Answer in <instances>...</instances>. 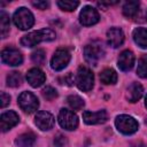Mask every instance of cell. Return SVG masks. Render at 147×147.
Segmentation results:
<instances>
[{"instance_id":"obj_1","label":"cell","mask_w":147,"mask_h":147,"mask_svg":"<svg viewBox=\"0 0 147 147\" xmlns=\"http://www.w3.org/2000/svg\"><path fill=\"white\" fill-rule=\"evenodd\" d=\"M55 39V32L52 29H41L30 32L22 37L21 45L24 47H33L42 41H51Z\"/></svg>"},{"instance_id":"obj_2","label":"cell","mask_w":147,"mask_h":147,"mask_svg":"<svg viewBox=\"0 0 147 147\" xmlns=\"http://www.w3.org/2000/svg\"><path fill=\"white\" fill-rule=\"evenodd\" d=\"M75 83L80 91L88 92L92 90L94 84V75L87 67H79L75 77Z\"/></svg>"},{"instance_id":"obj_3","label":"cell","mask_w":147,"mask_h":147,"mask_svg":"<svg viewBox=\"0 0 147 147\" xmlns=\"http://www.w3.org/2000/svg\"><path fill=\"white\" fill-rule=\"evenodd\" d=\"M13 20H14L15 25L21 30H28V29L32 28V25L34 23V17H33L32 13L24 7L18 8L14 13Z\"/></svg>"},{"instance_id":"obj_4","label":"cell","mask_w":147,"mask_h":147,"mask_svg":"<svg viewBox=\"0 0 147 147\" xmlns=\"http://www.w3.org/2000/svg\"><path fill=\"white\" fill-rule=\"evenodd\" d=\"M115 125H116L117 130L119 132H122L123 134H132L139 127L138 122L132 116H129V115L117 116L115 119Z\"/></svg>"},{"instance_id":"obj_5","label":"cell","mask_w":147,"mask_h":147,"mask_svg":"<svg viewBox=\"0 0 147 147\" xmlns=\"http://www.w3.org/2000/svg\"><path fill=\"white\" fill-rule=\"evenodd\" d=\"M105 49L100 42H92L85 46L84 48V57L86 62L92 65H96L98 61L103 56Z\"/></svg>"},{"instance_id":"obj_6","label":"cell","mask_w":147,"mask_h":147,"mask_svg":"<svg viewBox=\"0 0 147 147\" xmlns=\"http://www.w3.org/2000/svg\"><path fill=\"white\" fill-rule=\"evenodd\" d=\"M18 105L25 113H33L39 107V101L37 96L31 92H22L18 96Z\"/></svg>"},{"instance_id":"obj_7","label":"cell","mask_w":147,"mask_h":147,"mask_svg":"<svg viewBox=\"0 0 147 147\" xmlns=\"http://www.w3.org/2000/svg\"><path fill=\"white\" fill-rule=\"evenodd\" d=\"M59 123L60 125L65 129V130H75L77 126H78V117L77 115L69 110V109H65V108H62L59 113Z\"/></svg>"},{"instance_id":"obj_8","label":"cell","mask_w":147,"mask_h":147,"mask_svg":"<svg viewBox=\"0 0 147 147\" xmlns=\"http://www.w3.org/2000/svg\"><path fill=\"white\" fill-rule=\"evenodd\" d=\"M70 53L68 52V49L65 48H59L55 51L52 60H51V67L53 70L55 71H60L62 69H64L69 61H70Z\"/></svg>"},{"instance_id":"obj_9","label":"cell","mask_w":147,"mask_h":147,"mask_svg":"<svg viewBox=\"0 0 147 147\" xmlns=\"http://www.w3.org/2000/svg\"><path fill=\"white\" fill-rule=\"evenodd\" d=\"M1 60L6 64L15 67V65H20L23 62V56L18 49L13 47H7L1 52Z\"/></svg>"},{"instance_id":"obj_10","label":"cell","mask_w":147,"mask_h":147,"mask_svg":"<svg viewBox=\"0 0 147 147\" xmlns=\"http://www.w3.org/2000/svg\"><path fill=\"white\" fill-rule=\"evenodd\" d=\"M99 13L96 11L95 8L91 7V6H86L82 9L80 14H79V21L83 25L85 26H90L93 25L95 23L99 22Z\"/></svg>"},{"instance_id":"obj_11","label":"cell","mask_w":147,"mask_h":147,"mask_svg":"<svg viewBox=\"0 0 147 147\" xmlns=\"http://www.w3.org/2000/svg\"><path fill=\"white\" fill-rule=\"evenodd\" d=\"M34 123L36 125L42 130V131H46V130H51L55 123V119L53 117V115L48 111H39L37 113L36 117H34Z\"/></svg>"},{"instance_id":"obj_12","label":"cell","mask_w":147,"mask_h":147,"mask_svg":"<svg viewBox=\"0 0 147 147\" xmlns=\"http://www.w3.org/2000/svg\"><path fill=\"white\" fill-rule=\"evenodd\" d=\"M108 115L106 110H98V111H84L83 119L86 124L94 125V124H102L107 121Z\"/></svg>"},{"instance_id":"obj_13","label":"cell","mask_w":147,"mask_h":147,"mask_svg":"<svg viewBox=\"0 0 147 147\" xmlns=\"http://www.w3.org/2000/svg\"><path fill=\"white\" fill-rule=\"evenodd\" d=\"M20 121V117L18 115L13 111V110H9V111H5L1 114V117H0V126H1V131L2 132H6L8 130H10L13 126H15Z\"/></svg>"},{"instance_id":"obj_14","label":"cell","mask_w":147,"mask_h":147,"mask_svg":"<svg viewBox=\"0 0 147 147\" xmlns=\"http://www.w3.org/2000/svg\"><path fill=\"white\" fill-rule=\"evenodd\" d=\"M46 76L45 74L38 69V68H32L26 72V80L32 87H39L45 83Z\"/></svg>"},{"instance_id":"obj_15","label":"cell","mask_w":147,"mask_h":147,"mask_svg":"<svg viewBox=\"0 0 147 147\" xmlns=\"http://www.w3.org/2000/svg\"><path fill=\"white\" fill-rule=\"evenodd\" d=\"M118 68L122 70V71H130L132 68H133V64H134V54L126 49V51H123L121 54H119V57H118Z\"/></svg>"},{"instance_id":"obj_16","label":"cell","mask_w":147,"mask_h":147,"mask_svg":"<svg viewBox=\"0 0 147 147\" xmlns=\"http://www.w3.org/2000/svg\"><path fill=\"white\" fill-rule=\"evenodd\" d=\"M107 39H108V42L111 47L117 48L124 41V33L118 28H110L107 31Z\"/></svg>"},{"instance_id":"obj_17","label":"cell","mask_w":147,"mask_h":147,"mask_svg":"<svg viewBox=\"0 0 147 147\" xmlns=\"http://www.w3.org/2000/svg\"><path fill=\"white\" fill-rule=\"evenodd\" d=\"M142 92H144L142 86H141L139 83H136V82H134V83H132V84L129 86L127 93H126V98H127V100H129L130 102L134 103V102H137V101L141 98Z\"/></svg>"},{"instance_id":"obj_18","label":"cell","mask_w":147,"mask_h":147,"mask_svg":"<svg viewBox=\"0 0 147 147\" xmlns=\"http://www.w3.org/2000/svg\"><path fill=\"white\" fill-rule=\"evenodd\" d=\"M36 142V136L32 132H26L18 136L15 140V144L18 147H32Z\"/></svg>"},{"instance_id":"obj_19","label":"cell","mask_w":147,"mask_h":147,"mask_svg":"<svg viewBox=\"0 0 147 147\" xmlns=\"http://www.w3.org/2000/svg\"><path fill=\"white\" fill-rule=\"evenodd\" d=\"M133 40L141 48H147V29L137 28L133 30Z\"/></svg>"},{"instance_id":"obj_20","label":"cell","mask_w":147,"mask_h":147,"mask_svg":"<svg viewBox=\"0 0 147 147\" xmlns=\"http://www.w3.org/2000/svg\"><path fill=\"white\" fill-rule=\"evenodd\" d=\"M100 80L106 85H113L117 82V74L113 69H105L100 74Z\"/></svg>"},{"instance_id":"obj_21","label":"cell","mask_w":147,"mask_h":147,"mask_svg":"<svg viewBox=\"0 0 147 147\" xmlns=\"http://www.w3.org/2000/svg\"><path fill=\"white\" fill-rule=\"evenodd\" d=\"M139 11V2L138 1H126L123 6V14L131 18L134 17Z\"/></svg>"},{"instance_id":"obj_22","label":"cell","mask_w":147,"mask_h":147,"mask_svg":"<svg viewBox=\"0 0 147 147\" xmlns=\"http://www.w3.org/2000/svg\"><path fill=\"white\" fill-rule=\"evenodd\" d=\"M9 28H10V22H9V16L7 13L1 10L0 13V30H1V37L6 38L7 34L9 33Z\"/></svg>"},{"instance_id":"obj_23","label":"cell","mask_w":147,"mask_h":147,"mask_svg":"<svg viewBox=\"0 0 147 147\" xmlns=\"http://www.w3.org/2000/svg\"><path fill=\"white\" fill-rule=\"evenodd\" d=\"M67 102L70 106V108L74 110H80L85 105L84 100L78 95H69L67 99Z\"/></svg>"},{"instance_id":"obj_24","label":"cell","mask_w":147,"mask_h":147,"mask_svg":"<svg viewBox=\"0 0 147 147\" xmlns=\"http://www.w3.org/2000/svg\"><path fill=\"white\" fill-rule=\"evenodd\" d=\"M22 84V76L18 71H11L7 76V85L10 87H17Z\"/></svg>"},{"instance_id":"obj_25","label":"cell","mask_w":147,"mask_h":147,"mask_svg":"<svg viewBox=\"0 0 147 147\" xmlns=\"http://www.w3.org/2000/svg\"><path fill=\"white\" fill-rule=\"evenodd\" d=\"M137 74L141 78H147V54H144L138 61Z\"/></svg>"},{"instance_id":"obj_26","label":"cell","mask_w":147,"mask_h":147,"mask_svg":"<svg viewBox=\"0 0 147 147\" xmlns=\"http://www.w3.org/2000/svg\"><path fill=\"white\" fill-rule=\"evenodd\" d=\"M78 1H70V0H60L57 1V6L65 11H72L78 7Z\"/></svg>"},{"instance_id":"obj_27","label":"cell","mask_w":147,"mask_h":147,"mask_svg":"<svg viewBox=\"0 0 147 147\" xmlns=\"http://www.w3.org/2000/svg\"><path fill=\"white\" fill-rule=\"evenodd\" d=\"M41 94H42V96H44L46 100H48V101H52V100H54L55 98H57V91H56L55 88H53L52 86H46V87L41 91Z\"/></svg>"},{"instance_id":"obj_28","label":"cell","mask_w":147,"mask_h":147,"mask_svg":"<svg viewBox=\"0 0 147 147\" xmlns=\"http://www.w3.org/2000/svg\"><path fill=\"white\" fill-rule=\"evenodd\" d=\"M45 51L44 49H37L31 54V59L36 64H42L45 62Z\"/></svg>"},{"instance_id":"obj_29","label":"cell","mask_w":147,"mask_h":147,"mask_svg":"<svg viewBox=\"0 0 147 147\" xmlns=\"http://www.w3.org/2000/svg\"><path fill=\"white\" fill-rule=\"evenodd\" d=\"M54 145H55V147H64V146L67 145V139H65V137L59 133V134L55 137V139H54Z\"/></svg>"},{"instance_id":"obj_30","label":"cell","mask_w":147,"mask_h":147,"mask_svg":"<svg viewBox=\"0 0 147 147\" xmlns=\"http://www.w3.org/2000/svg\"><path fill=\"white\" fill-rule=\"evenodd\" d=\"M60 80L63 82L62 84H65V85H68V86H71V85H74V83H75V77L72 76L71 72H68V74H67L62 79H60Z\"/></svg>"},{"instance_id":"obj_31","label":"cell","mask_w":147,"mask_h":147,"mask_svg":"<svg viewBox=\"0 0 147 147\" xmlns=\"http://www.w3.org/2000/svg\"><path fill=\"white\" fill-rule=\"evenodd\" d=\"M32 5H33L36 8L44 10V9L48 8V6H49V2H48V1H32Z\"/></svg>"},{"instance_id":"obj_32","label":"cell","mask_w":147,"mask_h":147,"mask_svg":"<svg viewBox=\"0 0 147 147\" xmlns=\"http://www.w3.org/2000/svg\"><path fill=\"white\" fill-rule=\"evenodd\" d=\"M9 102H10V96L8 94H6L5 92H1V101H0L1 108H5Z\"/></svg>"},{"instance_id":"obj_33","label":"cell","mask_w":147,"mask_h":147,"mask_svg":"<svg viewBox=\"0 0 147 147\" xmlns=\"http://www.w3.org/2000/svg\"><path fill=\"white\" fill-rule=\"evenodd\" d=\"M145 106L147 107V95H146V99H145Z\"/></svg>"}]
</instances>
